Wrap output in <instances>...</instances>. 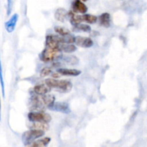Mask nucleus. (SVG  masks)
Listing matches in <instances>:
<instances>
[{
  "label": "nucleus",
  "mask_w": 147,
  "mask_h": 147,
  "mask_svg": "<svg viewBox=\"0 0 147 147\" xmlns=\"http://www.w3.org/2000/svg\"><path fill=\"white\" fill-rule=\"evenodd\" d=\"M62 76H78L81 74V71L77 69H68V68H59L57 70Z\"/></svg>",
  "instance_id": "nucleus-11"
},
{
  "label": "nucleus",
  "mask_w": 147,
  "mask_h": 147,
  "mask_svg": "<svg viewBox=\"0 0 147 147\" xmlns=\"http://www.w3.org/2000/svg\"><path fill=\"white\" fill-rule=\"evenodd\" d=\"M28 119L32 122H45L49 123L52 117L49 113L40 111H32L27 115Z\"/></svg>",
  "instance_id": "nucleus-4"
},
{
  "label": "nucleus",
  "mask_w": 147,
  "mask_h": 147,
  "mask_svg": "<svg viewBox=\"0 0 147 147\" xmlns=\"http://www.w3.org/2000/svg\"><path fill=\"white\" fill-rule=\"evenodd\" d=\"M31 128L33 129L46 131L48 129L49 126L47 125V123H45V122H33V123L31 126Z\"/></svg>",
  "instance_id": "nucleus-18"
},
{
  "label": "nucleus",
  "mask_w": 147,
  "mask_h": 147,
  "mask_svg": "<svg viewBox=\"0 0 147 147\" xmlns=\"http://www.w3.org/2000/svg\"><path fill=\"white\" fill-rule=\"evenodd\" d=\"M99 20H100V23L102 26L103 27H110L111 25V16L109 13H103L100 14V17H99Z\"/></svg>",
  "instance_id": "nucleus-16"
},
{
  "label": "nucleus",
  "mask_w": 147,
  "mask_h": 147,
  "mask_svg": "<svg viewBox=\"0 0 147 147\" xmlns=\"http://www.w3.org/2000/svg\"><path fill=\"white\" fill-rule=\"evenodd\" d=\"M0 83H1V88H2L3 96H4V80H3V76H2V70H1V61H0Z\"/></svg>",
  "instance_id": "nucleus-24"
},
{
  "label": "nucleus",
  "mask_w": 147,
  "mask_h": 147,
  "mask_svg": "<svg viewBox=\"0 0 147 147\" xmlns=\"http://www.w3.org/2000/svg\"><path fill=\"white\" fill-rule=\"evenodd\" d=\"M75 44L84 48H89L93 45V41L89 37L78 36L75 37Z\"/></svg>",
  "instance_id": "nucleus-7"
},
{
  "label": "nucleus",
  "mask_w": 147,
  "mask_h": 147,
  "mask_svg": "<svg viewBox=\"0 0 147 147\" xmlns=\"http://www.w3.org/2000/svg\"><path fill=\"white\" fill-rule=\"evenodd\" d=\"M83 1H87L88 0H83Z\"/></svg>",
  "instance_id": "nucleus-28"
},
{
  "label": "nucleus",
  "mask_w": 147,
  "mask_h": 147,
  "mask_svg": "<svg viewBox=\"0 0 147 147\" xmlns=\"http://www.w3.org/2000/svg\"><path fill=\"white\" fill-rule=\"evenodd\" d=\"M8 4H7V14L9 15L11 11V8H12V0H7Z\"/></svg>",
  "instance_id": "nucleus-25"
},
{
  "label": "nucleus",
  "mask_w": 147,
  "mask_h": 147,
  "mask_svg": "<svg viewBox=\"0 0 147 147\" xmlns=\"http://www.w3.org/2000/svg\"><path fill=\"white\" fill-rule=\"evenodd\" d=\"M45 84L51 88H57L63 92H69L72 89L73 85L68 80H57L56 78H47Z\"/></svg>",
  "instance_id": "nucleus-1"
},
{
  "label": "nucleus",
  "mask_w": 147,
  "mask_h": 147,
  "mask_svg": "<svg viewBox=\"0 0 147 147\" xmlns=\"http://www.w3.org/2000/svg\"><path fill=\"white\" fill-rule=\"evenodd\" d=\"M83 20L86 22L89 23V24H94L97 22L98 18L96 16L92 15V14H86L84 15H83Z\"/></svg>",
  "instance_id": "nucleus-21"
},
{
  "label": "nucleus",
  "mask_w": 147,
  "mask_h": 147,
  "mask_svg": "<svg viewBox=\"0 0 147 147\" xmlns=\"http://www.w3.org/2000/svg\"><path fill=\"white\" fill-rule=\"evenodd\" d=\"M44 134L45 131L32 129L31 130L27 131L23 134L22 136V140L24 144L27 146V145L34 142L35 139L42 137Z\"/></svg>",
  "instance_id": "nucleus-2"
},
{
  "label": "nucleus",
  "mask_w": 147,
  "mask_h": 147,
  "mask_svg": "<svg viewBox=\"0 0 147 147\" xmlns=\"http://www.w3.org/2000/svg\"><path fill=\"white\" fill-rule=\"evenodd\" d=\"M68 16V12L66 11L65 9L59 8L56 10L55 13V17L57 20L61 22H64L65 21L66 18Z\"/></svg>",
  "instance_id": "nucleus-14"
},
{
  "label": "nucleus",
  "mask_w": 147,
  "mask_h": 147,
  "mask_svg": "<svg viewBox=\"0 0 147 147\" xmlns=\"http://www.w3.org/2000/svg\"><path fill=\"white\" fill-rule=\"evenodd\" d=\"M48 109L52 111H54L60 112V113H65V114H68L70 112L69 105L65 102H55L53 106H51Z\"/></svg>",
  "instance_id": "nucleus-6"
},
{
  "label": "nucleus",
  "mask_w": 147,
  "mask_h": 147,
  "mask_svg": "<svg viewBox=\"0 0 147 147\" xmlns=\"http://www.w3.org/2000/svg\"><path fill=\"white\" fill-rule=\"evenodd\" d=\"M40 100H41L43 106H46L47 108H50L55 103V96H53V95L45 94L40 96Z\"/></svg>",
  "instance_id": "nucleus-12"
},
{
  "label": "nucleus",
  "mask_w": 147,
  "mask_h": 147,
  "mask_svg": "<svg viewBox=\"0 0 147 147\" xmlns=\"http://www.w3.org/2000/svg\"><path fill=\"white\" fill-rule=\"evenodd\" d=\"M61 43V37L56 35H47L45 39L46 47L59 50Z\"/></svg>",
  "instance_id": "nucleus-5"
},
{
  "label": "nucleus",
  "mask_w": 147,
  "mask_h": 147,
  "mask_svg": "<svg viewBox=\"0 0 147 147\" xmlns=\"http://www.w3.org/2000/svg\"><path fill=\"white\" fill-rule=\"evenodd\" d=\"M70 14V22H71L72 24L74 26L77 25V24H80L83 20V15H76V14H73L72 12L68 13Z\"/></svg>",
  "instance_id": "nucleus-17"
},
{
  "label": "nucleus",
  "mask_w": 147,
  "mask_h": 147,
  "mask_svg": "<svg viewBox=\"0 0 147 147\" xmlns=\"http://www.w3.org/2000/svg\"><path fill=\"white\" fill-rule=\"evenodd\" d=\"M60 76H62L60 73H59L58 72H57V73H53V78H58L60 77Z\"/></svg>",
  "instance_id": "nucleus-26"
},
{
  "label": "nucleus",
  "mask_w": 147,
  "mask_h": 147,
  "mask_svg": "<svg viewBox=\"0 0 147 147\" xmlns=\"http://www.w3.org/2000/svg\"><path fill=\"white\" fill-rule=\"evenodd\" d=\"M50 90H51V88H50L47 85L44 84L37 85L33 88V91L37 96H43V95L47 94Z\"/></svg>",
  "instance_id": "nucleus-10"
},
{
  "label": "nucleus",
  "mask_w": 147,
  "mask_h": 147,
  "mask_svg": "<svg viewBox=\"0 0 147 147\" xmlns=\"http://www.w3.org/2000/svg\"><path fill=\"white\" fill-rule=\"evenodd\" d=\"M75 30L77 31H82L85 32H90L91 31V28L89 25L85 24H79L75 26Z\"/></svg>",
  "instance_id": "nucleus-22"
},
{
  "label": "nucleus",
  "mask_w": 147,
  "mask_h": 147,
  "mask_svg": "<svg viewBox=\"0 0 147 147\" xmlns=\"http://www.w3.org/2000/svg\"><path fill=\"white\" fill-rule=\"evenodd\" d=\"M0 121H1V100H0Z\"/></svg>",
  "instance_id": "nucleus-27"
},
{
  "label": "nucleus",
  "mask_w": 147,
  "mask_h": 147,
  "mask_svg": "<svg viewBox=\"0 0 147 147\" xmlns=\"http://www.w3.org/2000/svg\"><path fill=\"white\" fill-rule=\"evenodd\" d=\"M18 14H14L7 22L5 23V29L8 32L11 33L15 29V26L17 24V20H18Z\"/></svg>",
  "instance_id": "nucleus-9"
},
{
  "label": "nucleus",
  "mask_w": 147,
  "mask_h": 147,
  "mask_svg": "<svg viewBox=\"0 0 147 147\" xmlns=\"http://www.w3.org/2000/svg\"><path fill=\"white\" fill-rule=\"evenodd\" d=\"M52 73V69L50 67H44L43 69H42V70L40 71V76L42 78L46 77V76H48L49 75H50Z\"/></svg>",
  "instance_id": "nucleus-23"
},
{
  "label": "nucleus",
  "mask_w": 147,
  "mask_h": 147,
  "mask_svg": "<svg viewBox=\"0 0 147 147\" xmlns=\"http://www.w3.org/2000/svg\"><path fill=\"white\" fill-rule=\"evenodd\" d=\"M63 58V57H62ZM63 60L67 64L69 65H77L78 63V59L76 56L70 55V56H65L63 58Z\"/></svg>",
  "instance_id": "nucleus-19"
},
{
  "label": "nucleus",
  "mask_w": 147,
  "mask_h": 147,
  "mask_svg": "<svg viewBox=\"0 0 147 147\" xmlns=\"http://www.w3.org/2000/svg\"><path fill=\"white\" fill-rule=\"evenodd\" d=\"M50 142V138L45 137L44 139H42L40 140L32 142L30 144L27 145V147H46L48 145Z\"/></svg>",
  "instance_id": "nucleus-15"
},
{
  "label": "nucleus",
  "mask_w": 147,
  "mask_h": 147,
  "mask_svg": "<svg viewBox=\"0 0 147 147\" xmlns=\"http://www.w3.org/2000/svg\"><path fill=\"white\" fill-rule=\"evenodd\" d=\"M55 32L56 33H58L60 36H66L70 34V30L65 27H60V26H56L55 27Z\"/></svg>",
  "instance_id": "nucleus-20"
},
{
  "label": "nucleus",
  "mask_w": 147,
  "mask_h": 147,
  "mask_svg": "<svg viewBox=\"0 0 147 147\" xmlns=\"http://www.w3.org/2000/svg\"><path fill=\"white\" fill-rule=\"evenodd\" d=\"M72 7L74 12L85 14L88 11L87 6L80 0H74L72 4Z\"/></svg>",
  "instance_id": "nucleus-8"
},
{
  "label": "nucleus",
  "mask_w": 147,
  "mask_h": 147,
  "mask_svg": "<svg viewBox=\"0 0 147 147\" xmlns=\"http://www.w3.org/2000/svg\"><path fill=\"white\" fill-rule=\"evenodd\" d=\"M61 56V51L56 49L46 47L40 55V59L44 63H49L59 58Z\"/></svg>",
  "instance_id": "nucleus-3"
},
{
  "label": "nucleus",
  "mask_w": 147,
  "mask_h": 147,
  "mask_svg": "<svg viewBox=\"0 0 147 147\" xmlns=\"http://www.w3.org/2000/svg\"><path fill=\"white\" fill-rule=\"evenodd\" d=\"M59 50L61 52H64L66 53H74L77 50V47L75 45L68 44V43H60Z\"/></svg>",
  "instance_id": "nucleus-13"
}]
</instances>
